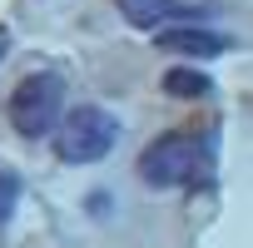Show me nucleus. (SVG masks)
<instances>
[{"label":"nucleus","instance_id":"1","mask_svg":"<svg viewBox=\"0 0 253 248\" xmlns=\"http://www.w3.org/2000/svg\"><path fill=\"white\" fill-rule=\"evenodd\" d=\"M65 124V80L55 70H35L10 94V129L20 139H45Z\"/></svg>","mask_w":253,"mask_h":248},{"label":"nucleus","instance_id":"2","mask_svg":"<svg viewBox=\"0 0 253 248\" xmlns=\"http://www.w3.org/2000/svg\"><path fill=\"white\" fill-rule=\"evenodd\" d=\"M114 144H119V119L99 104H75L65 114V124L55 129V154H60V164H75V169L99 164Z\"/></svg>","mask_w":253,"mask_h":248},{"label":"nucleus","instance_id":"3","mask_svg":"<svg viewBox=\"0 0 253 248\" xmlns=\"http://www.w3.org/2000/svg\"><path fill=\"white\" fill-rule=\"evenodd\" d=\"M204 159H209V144L199 134H164L139 154V179L149 189H184L199 179Z\"/></svg>","mask_w":253,"mask_h":248},{"label":"nucleus","instance_id":"4","mask_svg":"<svg viewBox=\"0 0 253 248\" xmlns=\"http://www.w3.org/2000/svg\"><path fill=\"white\" fill-rule=\"evenodd\" d=\"M119 15L129 20L134 30H174V25H204L199 5H184V0H119Z\"/></svg>","mask_w":253,"mask_h":248},{"label":"nucleus","instance_id":"5","mask_svg":"<svg viewBox=\"0 0 253 248\" xmlns=\"http://www.w3.org/2000/svg\"><path fill=\"white\" fill-rule=\"evenodd\" d=\"M154 45H159L164 55H189V60H213V55L228 50V40H223L218 30H209V25H174V30H159Z\"/></svg>","mask_w":253,"mask_h":248},{"label":"nucleus","instance_id":"6","mask_svg":"<svg viewBox=\"0 0 253 248\" xmlns=\"http://www.w3.org/2000/svg\"><path fill=\"white\" fill-rule=\"evenodd\" d=\"M164 89H169L174 99H204V94L213 89V80H209L204 70H194V65H174V70L164 75Z\"/></svg>","mask_w":253,"mask_h":248},{"label":"nucleus","instance_id":"7","mask_svg":"<svg viewBox=\"0 0 253 248\" xmlns=\"http://www.w3.org/2000/svg\"><path fill=\"white\" fill-rule=\"evenodd\" d=\"M15 204H20V179L0 169V228H5V218L15 213Z\"/></svg>","mask_w":253,"mask_h":248}]
</instances>
